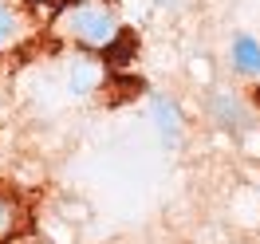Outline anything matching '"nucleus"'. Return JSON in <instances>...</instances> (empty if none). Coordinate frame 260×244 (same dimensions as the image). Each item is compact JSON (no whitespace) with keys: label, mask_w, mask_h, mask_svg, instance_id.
<instances>
[{"label":"nucleus","mask_w":260,"mask_h":244,"mask_svg":"<svg viewBox=\"0 0 260 244\" xmlns=\"http://www.w3.org/2000/svg\"><path fill=\"white\" fill-rule=\"evenodd\" d=\"M55 28L71 44H79L87 51H111L122 40V20L103 0H75V4L59 8V24Z\"/></svg>","instance_id":"1"},{"label":"nucleus","mask_w":260,"mask_h":244,"mask_svg":"<svg viewBox=\"0 0 260 244\" xmlns=\"http://www.w3.org/2000/svg\"><path fill=\"white\" fill-rule=\"evenodd\" d=\"M150 114H154V126H158V134H162V142L166 146H178L181 134H185L181 107L174 102V98H166V95H154L150 98Z\"/></svg>","instance_id":"2"},{"label":"nucleus","mask_w":260,"mask_h":244,"mask_svg":"<svg viewBox=\"0 0 260 244\" xmlns=\"http://www.w3.org/2000/svg\"><path fill=\"white\" fill-rule=\"evenodd\" d=\"M24 228H28L24 201H20V197H12V193H0V244L16 240Z\"/></svg>","instance_id":"3"},{"label":"nucleus","mask_w":260,"mask_h":244,"mask_svg":"<svg viewBox=\"0 0 260 244\" xmlns=\"http://www.w3.org/2000/svg\"><path fill=\"white\" fill-rule=\"evenodd\" d=\"M233 67L241 75H248V79H260V40L256 36L241 32L233 40Z\"/></svg>","instance_id":"4"},{"label":"nucleus","mask_w":260,"mask_h":244,"mask_svg":"<svg viewBox=\"0 0 260 244\" xmlns=\"http://www.w3.org/2000/svg\"><path fill=\"white\" fill-rule=\"evenodd\" d=\"M24 32H28V24L20 16V8L8 4V0H0V55L16 48L20 40H24Z\"/></svg>","instance_id":"5"},{"label":"nucleus","mask_w":260,"mask_h":244,"mask_svg":"<svg viewBox=\"0 0 260 244\" xmlns=\"http://www.w3.org/2000/svg\"><path fill=\"white\" fill-rule=\"evenodd\" d=\"M213 114H217L221 126H244L248 122V111L241 107V98H233V95H213Z\"/></svg>","instance_id":"6"},{"label":"nucleus","mask_w":260,"mask_h":244,"mask_svg":"<svg viewBox=\"0 0 260 244\" xmlns=\"http://www.w3.org/2000/svg\"><path fill=\"white\" fill-rule=\"evenodd\" d=\"M36 4H48V8H67V4H75V0H36Z\"/></svg>","instance_id":"7"}]
</instances>
